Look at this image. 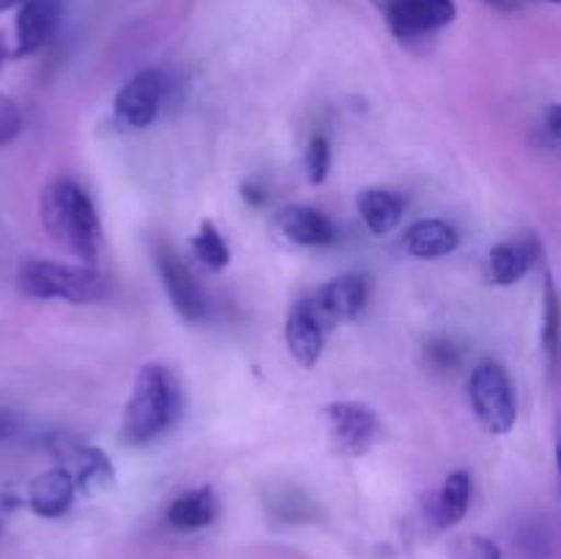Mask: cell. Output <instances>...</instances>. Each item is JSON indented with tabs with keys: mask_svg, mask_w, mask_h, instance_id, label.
I'll return each instance as SVG.
<instances>
[{
	"mask_svg": "<svg viewBox=\"0 0 561 559\" xmlns=\"http://www.w3.org/2000/svg\"><path fill=\"white\" fill-rule=\"evenodd\" d=\"M548 132L553 135V140H559L561 135V113L559 107H551V113H548Z\"/></svg>",
	"mask_w": 561,
	"mask_h": 559,
	"instance_id": "cell-27",
	"label": "cell"
},
{
	"mask_svg": "<svg viewBox=\"0 0 561 559\" xmlns=\"http://www.w3.org/2000/svg\"><path fill=\"white\" fill-rule=\"evenodd\" d=\"M244 197L252 203V206H261V203H263V195H261V190H257V186L247 184L244 186Z\"/></svg>",
	"mask_w": 561,
	"mask_h": 559,
	"instance_id": "cell-28",
	"label": "cell"
},
{
	"mask_svg": "<svg viewBox=\"0 0 561 559\" xmlns=\"http://www.w3.org/2000/svg\"><path fill=\"white\" fill-rule=\"evenodd\" d=\"M431 360H433V365L449 370V367L458 365V351H455V345H449V343H433L431 345Z\"/></svg>",
	"mask_w": 561,
	"mask_h": 559,
	"instance_id": "cell-25",
	"label": "cell"
},
{
	"mask_svg": "<svg viewBox=\"0 0 561 559\" xmlns=\"http://www.w3.org/2000/svg\"><path fill=\"white\" fill-rule=\"evenodd\" d=\"M488 3L499 5V9H510V3H507V0H488Z\"/></svg>",
	"mask_w": 561,
	"mask_h": 559,
	"instance_id": "cell-31",
	"label": "cell"
},
{
	"mask_svg": "<svg viewBox=\"0 0 561 559\" xmlns=\"http://www.w3.org/2000/svg\"><path fill=\"white\" fill-rule=\"evenodd\" d=\"M471 502V477L469 471L458 469L447 475L442 493L436 502V521L438 526H455L466 518Z\"/></svg>",
	"mask_w": 561,
	"mask_h": 559,
	"instance_id": "cell-19",
	"label": "cell"
},
{
	"mask_svg": "<svg viewBox=\"0 0 561 559\" xmlns=\"http://www.w3.org/2000/svg\"><path fill=\"white\" fill-rule=\"evenodd\" d=\"M58 25V3L55 0H25L16 14V49L14 58L42 49Z\"/></svg>",
	"mask_w": 561,
	"mask_h": 559,
	"instance_id": "cell-11",
	"label": "cell"
},
{
	"mask_svg": "<svg viewBox=\"0 0 561 559\" xmlns=\"http://www.w3.org/2000/svg\"><path fill=\"white\" fill-rule=\"evenodd\" d=\"M16 288L31 299H64L69 305H96L107 296V283L99 272L66 263L25 261L16 272Z\"/></svg>",
	"mask_w": 561,
	"mask_h": 559,
	"instance_id": "cell-3",
	"label": "cell"
},
{
	"mask_svg": "<svg viewBox=\"0 0 561 559\" xmlns=\"http://www.w3.org/2000/svg\"><path fill=\"white\" fill-rule=\"evenodd\" d=\"M181 414V389L173 373L164 365L148 362L137 370L129 403L121 422V442L142 447L173 427Z\"/></svg>",
	"mask_w": 561,
	"mask_h": 559,
	"instance_id": "cell-1",
	"label": "cell"
},
{
	"mask_svg": "<svg viewBox=\"0 0 561 559\" xmlns=\"http://www.w3.org/2000/svg\"><path fill=\"white\" fill-rule=\"evenodd\" d=\"M327 431L334 453L359 458L376 442L378 422L370 406L356 400H340L327 409Z\"/></svg>",
	"mask_w": 561,
	"mask_h": 559,
	"instance_id": "cell-5",
	"label": "cell"
},
{
	"mask_svg": "<svg viewBox=\"0 0 561 559\" xmlns=\"http://www.w3.org/2000/svg\"><path fill=\"white\" fill-rule=\"evenodd\" d=\"M329 164H332V151H329V140L323 135H316L307 146L305 153V170H307V181L310 184H323L329 175Z\"/></svg>",
	"mask_w": 561,
	"mask_h": 559,
	"instance_id": "cell-21",
	"label": "cell"
},
{
	"mask_svg": "<svg viewBox=\"0 0 561 559\" xmlns=\"http://www.w3.org/2000/svg\"><path fill=\"white\" fill-rule=\"evenodd\" d=\"M356 208H359L362 223L367 225V230L376 236L392 233L400 219H403V201L394 192L378 190V186L362 192Z\"/></svg>",
	"mask_w": 561,
	"mask_h": 559,
	"instance_id": "cell-15",
	"label": "cell"
},
{
	"mask_svg": "<svg viewBox=\"0 0 561 559\" xmlns=\"http://www.w3.org/2000/svg\"><path fill=\"white\" fill-rule=\"evenodd\" d=\"M323 321H354L367 305V283L356 274L332 280L312 299Z\"/></svg>",
	"mask_w": 561,
	"mask_h": 559,
	"instance_id": "cell-10",
	"label": "cell"
},
{
	"mask_svg": "<svg viewBox=\"0 0 561 559\" xmlns=\"http://www.w3.org/2000/svg\"><path fill=\"white\" fill-rule=\"evenodd\" d=\"M75 477L69 469H49L31 482L27 507L42 518H60L75 502Z\"/></svg>",
	"mask_w": 561,
	"mask_h": 559,
	"instance_id": "cell-12",
	"label": "cell"
},
{
	"mask_svg": "<svg viewBox=\"0 0 561 559\" xmlns=\"http://www.w3.org/2000/svg\"><path fill=\"white\" fill-rule=\"evenodd\" d=\"M157 266L164 290H168L170 305L175 307V312L190 323L203 321V318L208 316V299L206 294H203L201 283L195 280V274L190 272V266H186L170 247H159Z\"/></svg>",
	"mask_w": 561,
	"mask_h": 559,
	"instance_id": "cell-7",
	"label": "cell"
},
{
	"mask_svg": "<svg viewBox=\"0 0 561 559\" xmlns=\"http://www.w3.org/2000/svg\"><path fill=\"white\" fill-rule=\"evenodd\" d=\"M469 398L477 420L488 433L504 436V433L513 431L518 406H515L513 387H510V378L502 365H496V362L477 365L469 381Z\"/></svg>",
	"mask_w": 561,
	"mask_h": 559,
	"instance_id": "cell-4",
	"label": "cell"
},
{
	"mask_svg": "<svg viewBox=\"0 0 561 559\" xmlns=\"http://www.w3.org/2000/svg\"><path fill=\"white\" fill-rule=\"evenodd\" d=\"M42 225L60 247L91 263L99 255V225L96 208L88 192L69 179H55L42 195Z\"/></svg>",
	"mask_w": 561,
	"mask_h": 559,
	"instance_id": "cell-2",
	"label": "cell"
},
{
	"mask_svg": "<svg viewBox=\"0 0 561 559\" xmlns=\"http://www.w3.org/2000/svg\"><path fill=\"white\" fill-rule=\"evenodd\" d=\"M192 250H195V255L201 258L203 266H208L211 272H219V269H225L230 263L228 244H225V239L219 236V230L214 228L211 223L201 225L197 236L192 239Z\"/></svg>",
	"mask_w": 561,
	"mask_h": 559,
	"instance_id": "cell-20",
	"label": "cell"
},
{
	"mask_svg": "<svg viewBox=\"0 0 561 559\" xmlns=\"http://www.w3.org/2000/svg\"><path fill=\"white\" fill-rule=\"evenodd\" d=\"M458 9L455 0H389V25L398 36L414 38L447 27Z\"/></svg>",
	"mask_w": 561,
	"mask_h": 559,
	"instance_id": "cell-8",
	"label": "cell"
},
{
	"mask_svg": "<svg viewBox=\"0 0 561 559\" xmlns=\"http://www.w3.org/2000/svg\"><path fill=\"white\" fill-rule=\"evenodd\" d=\"M75 460L77 471L71 477H75V488H80L82 497H99V493L113 488L115 469L110 464L107 453H102L99 447L80 444V447H75Z\"/></svg>",
	"mask_w": 561,
	"mask_h": 559,
	"instance_id": "cell-16",
	"label": "cell"
},
{
	"mask_svg": "<svg viewBox=\"0 0 561 559\" xmlns=\"http://www.w3.org/2000/svg\"><path fill=\"white\" fill-rule=\"evenodd\" d=\"M16 431H20V417L11 409H3V406H0V442L16 436Z\"/></svg>",
	"mask_w": 561,
	"mask_h": 559,
	"instance_id": "cell-26",
	"label": "cell"
},
{
	"mask_svg": "<svg viewBox=\"0 0 561 559\" xmlns=\"http://www.w3.org/2000/svg\"><path fill=\"white\" fill-rule=\"evenodd\" d=\"M164 93H168V80L159 69H146L140 75L124 82L115 93V118L129 129H146L157 121L162 110Z\"/></svg>",
	"mask_w": 561,
	"mask_h": 559,
	"instance_id": "cell-6",
	"label": "cell"
},
{
	"mask_svg": "<svg viewBox=\"0 0 561 559\" xmlns=\"http://www.w3.org/2000/svg\"><path fill=\"white\" fill-rule=\"evenodd\" d=\"M217 515V499H214L211 488H195V491H186L175 499L168 507V524L173 529L192 532L208 526Z\"/></svg>",
	"mask_w": 561,
	"mask_h": 559,
	"instance_id": "cell-17",
	"label": "cell"
},
{
	"mask_svg": "<svg viewBox=\"0 0 561 559\" xmlns=\"http://www.w3.org/2000/svg\"><path fill=\"white\" fill-rule=\"evenodd\" d=\"M455 557L458 559H502V551L493 540L480 535L460 537L458 546H455Z\"/></svg>",
	"mask_w": 561,
	"mask_h": 559,
	"instance_id": "cell-22",
	"label": "cell"
},
{
	"mask_svg": "<svg viewBox=\"0 0 561 559\" xmlns=\"http://www.w3.org/2000/svg\"><path fill=\"white\" fill-rule=\"evenodd\" d=\"M546 294H548V305H546V351L551 365L557 362V327H559V316H557V290H553V283L548 280L546 283Z\"/></svg>",
	"mask_w": 561,
	"mask_h": 559,
	"instance_id": "cell-24",
	"label": "cell"
},
{
	"mask_svg": "<svg viewBox=\"0 0 561 559\" xmlns=\"http://www.w3.org/2000/svg\"><path fill=\"white\" fill-rule=\"evenodd\" d=\"M22 129V113L9 96L0 93V146H9Z\"/></svg>",
	"mask_w": 561,
	"mask_h": 559,
	"instance_id": "cell-23",
	"label": "cell"
},
{
	"mask_svg": "<svg viewBox=\"0 0 561 559\" xmlns=\"http://www.w3.org/2000/svg\"><path fill=\"white\" fill-rule=\"evenodd\" d=\"M277 230L285 241L299 247L329 244L334 239V225L327 214L310 206H288L277 214Z\"/></svg>",
	"mask_w": 561,
	"mask_h": 559,
	"instance_id": "cell-13",
	"label": "cell"
},
{
	"mask_svg": "<svg viewBox=\"0 0 561 559\" xmlns=\"http://www.w3.org/2000/svg\"><path fill=\"white\" fill-rule=\"evenodd\" d=\"M535 255L537 250L535 244H529V241H504V244H496L491 250V258H488L493 283L499 285L518 283V280L531 269Z\"/></svg>",
	"mask_w": 561,
	"mask_h": 559,
	"instance_id": "cell-18",
	"label": "cell"
},
{
	"mask_svg": "<svg viewBox=\"0 0 561 559\" xmlns=\"http://www.w3.org/2000/svg\"><path fill=\"white\" fill-rule=\"evenodd\" d=\"M323 318L316 310L312 299H301L290 307L288 321H285V343L290 356L301 367H312L323 354Z\"/></svg>",
	"mask_w": 561,
	"mask_h": 559,
	"instance_id": "cell-9",
	"label": "cell"
},
{
	"mask_svg": "<svg viewBox=\"0 0 561 559\" xmlns=\"http://www.w3.org/2000/svg\"><path fill=\"white\" fill-rule=\"evenodd\" d=\"M25 3V0H0V11H9V9H14V5H22Z\"/></svg>",
	"mask_w": 561,
	"mask_h": 559,
	"instance_id": "cell-30",
	"label": "cell"
},
{
	"mask_svg": "<svg viewBox=\"0 0 561 559\" xmlns=\"http://www.w3.org/2000/svg\"><path fill=\"white\" fill-rule=\"evenodd\" d=\"M403 247L409 255L422 258V261H427V258H442L449 255L458 247V233L444 219H420V223H414L405 230Z\"/></svg>",
	"mask_w": 561,
	"mask_h": 559,
	"instance_id": "cell-14",
	"label": "cell"
},
{
	"mask_svg": "<svg viewBox=\"0 0 561 559\" xmlns=\"http://www.w3.org/2000/svg\"><path fill=\"white\" fill-rule=\"evenodd\" d=\"M5 58H9V47H5V36L0 33V69H3Z\"/></svg>",
	"mask_w": 561,
	"mask_h": 559,
	"instance_id": "cell-29",
	"label": "cell"
}]
</instances>
